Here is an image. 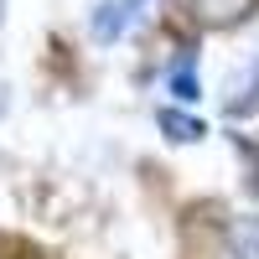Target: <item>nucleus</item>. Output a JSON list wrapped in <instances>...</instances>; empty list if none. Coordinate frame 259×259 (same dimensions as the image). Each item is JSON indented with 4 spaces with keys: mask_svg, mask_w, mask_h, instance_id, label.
I'll list each match as a JSON object with an SVG mask.
<instances>
[{
    "mask_svg": "<svg viewBox=\"0 0 259 259\" xmlns=\"http://www.w3.org/2000/svg\"><path fill=\"white\" fill-rule=\"evenodd\" d=\"M223 114L228 119H254L259 114V57L223 83Z\"/></svg>",
    "mask_w": 259,
    "mask_h": 259,
    "instance_id": "obj_1",
    "label": "nucleus"
},
{
    "mask_svg": "<svg viewBox=\"0 0 259 259\" xmlns=\"http://www.w3.org/2000/svg\"><path fill=\"white\" fill-rule=\"evenodd\" d=\"M135 16H140V0H99L89 11V31L99 41H119L130 26H135Z\"/></svg>",
    "mask_w": 259,
    "mask_h": 259,
    "instance_id": "obj_2",
    "label": "nucleus"
},
{
    "mask_svg": "<svg viewBox=\"0 0 259 259\" xmlns=\"http://www.w3.org/2000/svg\"><path fill=\"white\" fill-rule=\"evenodd\" d=\"M156 124H161V135H166L171 145H197V140L207 135V124H202L197 114L177 109V104H161V109H156Z\"/></svg>",
    "mask_w": 259,
    "mask_h": 259,
    "instance_id": "obj_3",
    "label": "nucleus"
},
{
    "mask_svg": "<svg viewBox=\"0 0 259 259\" xmlns=\"http://www.w3.org/2000/svg\"><path fill=\"white\" fill-rule=\"evenodd\" d=\"M192 6H197V21H202V26L223 31V26H239L244 16H254L259 0H192Z\"/></svg>",
    "mask_w": 259,
    "mask_h": 259,
    "instance_id": "obj_4",
    "label": "nucleus"
},
{
    "mask_svg": "<svg viewBox=\"0 0 259 259\" xmlns=\"http://www.w3.org/2000/svg\"><path fill=\"white\" fill-rule=\"evenodd\" d=\"M228 259H259V212H239L223 233Z\"/></svg>",
    "mask_w": 259,
    "mask_h": 259,
    "instance_id": "obj_5",
    "label": "nucleus"
},
{
    "mask_svg": "<svg viewBox=\"0 0 259 259\" xmlns=\"http://www.w3.org/2000/svg\"><path fill=\"white\" fill-rule=\"evenodd\" d=\"M233 140V156L244 161V187L259 197V140H249V135H228Z\"/></svg>",
    "mask_w": 259,
    "mask_h": 259,
    "instance_id": "obj_6",
    "label": "nucleus"
},
{
    "mask_svg": "<svg viewBox=\"0 0 259 259\" xmlns=\"http://www.w3.org/2000/svg\"><path fill=\"white\" fill-rule=\"evenodd\" d=\"M166 89L177 94L182 104H192V99L202 94V89H197V78H192V68H171V73H166Z\"/></svg>",
    "mask_w": 259,
    "mask_h": 259,
    "instance_id": "obj_7",
    "label": "nucleus"
},
{
    "mask_svg": "<svg viewBox=\"0 0 259 259\" xmlns=\"http://www.w3.org/2000/svg\"><path fill=\"white\" fill-rule=\"evenodd\" d=\"M0 11H6V0H0Z\"/></svg>",
    "mask_w": 259,
    "mask_h": 259,
    "instance_id": "obj_8",
    "label": "nucleus"
}]
</instances>
